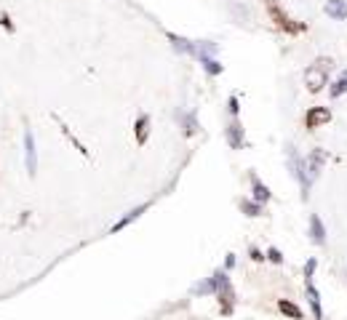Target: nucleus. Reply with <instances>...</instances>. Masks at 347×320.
<instances>
[{
	"instance_id": "obj_12",
	"label": "nucleus",
	"mask_w": 347,
	"mask_h": 320,
	"mask_svg": "<svg viewBox=\"0 0 347 320\" xmlns=\"http://www.w3.org/2000/svg\"><path fill=\"white\" fill-rule=\"evenodd\" d=\"M254 198H257V203L270 198V189H267L265 184H259V179H254Z\"/></svg>"
},
{
	"instance_id": "obj_1",
	"label": "nucleus",
	"mask_w": 347,
	"mask_h": 320,
	"mask_svg": "<svg viewBox=\"0 0 347 320\" xmlns=\"http://www.w3.org/2000/svg\"><path fill=\"white\" fill-rule=\"evenodd\" d=\"M329 70H331V59H318V62L305 72V83H307V91H310V94L323 91V86L329 83Z\"/></svg>"
},
{
	"instance_id": "obj_17",
	"label": "nucleus",
	"mask_w": 347,
	"mask_h": 320,
	"mask_svg": "<svg viewBox=\"0 0 347 320\" xmlns=\"http://www.w3.org/2000/svg\"><path fill=\"white\" fill-rule=\"evenodd\" d=\"M270 259H272V262H280V253H278V248H270Z\"/></svg>"
},
{
	"instance_id": "obj_10",
	"label": "nucleus",
	"mask_w": 347,
	"mask_h": 320,
	"mask_svg": "<svg viewBox=\"0 0 347 320\" xmlns=\"http://www.w3.org/2000/svg\"><path fill=\"white\" fill-rule=\"evenodd\" d=\"M307 299H310V304H312V315L320 320V318H323V312H320V299H318V291L312 288L310 283H307Z\"/></svg>"
},
{
	"instance_id": "obj_4",
	"label": "nucleus",
	"mask_w": 347,
	"mask_h": 320,
	"mask_svg": "<svg viewBox=\"0 0 347 320\" xmlns=\"http://www.w3.org/2000/svg\"><path fill=\"white\" fill-rule=\"evenodd\" d=\"M24 152H27V171H30V176H35V171H38V155H35V136H32V131L24 134Z\"/></svg>"
},
{
	"instance_id": "obj_16",
	"label": "nucleus",
	"mask_w": 347,
	"mask_h": 320,
	"mask_svg": "<svg viewBox=\"0 0 347 320\" xmlns=\"http://www.w3.org/2000/svg\"><path fill=\"white\" fill-rule=\"evenodd\" d=\"M0 27H3V30H8V32H14V24H11V19L5 16V14H0Z\"/></svg>"
},
{
	"instance_id": "obj_3",
	"label": "nucleus",
	"mask_w": 347,
	"mask_h": 320,
	"mask_svg": "<svg viewBox=\"0 0 347 320\" xmlns=\"http://www.w3.org/2000/svg\"><path fill=\"white\" fill-rule=\"evenodd\" d=\"M331 120V112L326 107H312V109H307V115H305V126L310 128H320L323 123H329Z\"/></svg>"
},
{
	"instance_id": "obj_18",
	"label": "nucleus",
	"mask_w": 347,
	"mask_h": 320,
	"mask_svg": "<svg viewBox=\"0 0 347 320\" xmlns=\"http://www.w3.org/2000/svg\"><path fill=\"white\" fill-rule=\"evenodd\" d=\"M230 112L235 115V112H238V99H235V96H232V99H230Z\"/></svg>"
},
{
	"instance_id": "obj_14",
	"label": "nucleus",
	"mask_w": 347,
	"mask_h": 320,
	"mask_svg": "<svg viewBox=\"0 0 347 320\" xmlns=\"http://www.w3.org/2000/svg\"><path fill=\"white\" fill-rule=\"evenodd\" d=\"M240 206H243V211L248 213V216H259V206L257 203H248L246 200V203H240Z\"/></svg>"
},
{
	"instance_id": "obj_6",
	"label": "nucleus",
	"mask_w": 347,
	"mask_h": 320,
	"mask_svg": "<svg viewBox=\"0 0 347 320\" xmlns=\"http://www.w3.org/2000/svg\"><path fill=\"white\" fill-rule=\"evenodd\" d=\"M310 232H312V240H315L318 246L326 243V230H323V224H320L318 216H310Z\"/></svg>"
},
{
	"instance_id": "obj_15",
	"label": "nucleus",
	"mask_w": 347,
	"mask_h": 320,
	"mask_svg": "<svg viewBox=\"0 0 347 320\" xmlns=\"http://www.w3.org/2000/svg\"><path fill=\"white\" fill-rule=\"evenodd\" d=\"M203 64H206V70H208V72H211V75H217V72H219V70H222V67H219V64H217V62H214V59H203Z\"/></svg>"
},
{
	"instance_id": "obj_2",
	"label": "nucleus",
	"mask_w": 347,
	"mask_h": 320,
	"mask_svg": "<svg viewBox=\"0 0 347 320\" xmlns=\"http://www.w3.org/2000/svg\"><path fill=\"white\" fill-rule=\"evenodd\" d=\"M265 3H267V8H270V16L275 19V24H278L280 30H289V32H299V30H302V24H291V19L278 8L275 0H265Z\"/></svg>"
},
{
	"instance_id": "obj_8",
	"label": "nucleus",
	"mask_w": 347,
	"mask_h": 320,
	"mask_svg": "<svg viewBox=\"0 0 347 320\" xmlns=\"http://www.w3.org/2000/svg\"><path fill=\"white\" fill-rule=\"evenodd\" d=\"M240 131H243V128L238 126V123H232L230 128H227V139H230V144L238 149V147H243V136H240Z\"/></svg>"
},
{
	"instance_id": "obj_7",
	"label": "nucleus",
	"mask_w": 347,
	"mask_h": 320,
	"mask_svg": "<svg viewBox=\"0 0 347 320\" xmlns=\"http://www.w3.org/2000/svg\"><path fill=\"white\" fill-rule=\"evenodd\" d=\"M278 307H280V312H286L289 318H294V320H302V310H299V307L294 304V302H289V299H280Z\"/></svg>"
},
{
	"instance_id": "obj_5",
	"label": "nucleus",
	"mask_w": 347,
	"mask_h": 320,
	"mask_svg": "<svg viewBox=\"0 0 347 320\" xmlns=\"http://www.w3.org/2000/svg\"><path fill=\"white\" fill-rule=\"evenodd\" d=\"M326 14L342 22V19H347V3L345 0H329V3H326Z\"/></svg>"
},
{
	"instance_id": "obj_11",
	"label": "nucleus",
	"mask_w": 347,
	"mask_h": 320,
	"mask_svg": "<svg viewBox=\"0 0 347 320\" xmlns=\"http://www.w3.org/2000/svg\"><path fill=\"white\" fill-rule=\"evenodd\" d=\"M145 208H147V206H139V208H134V211H131V213H128V216H123V219H120V221H117V224L113 227V232H117V230H123V227H126V224H128V221H134V219H136V216H139V213H142V211H145Z\"/></svg>"
},
{
	"instance_id": "obj_9",
	"label": "nucleus",
	"mask_w": 347,
	"mask_h": 320,
	"mask_svg": "<svg viewBox=\"0 0 347 320\" xmlns=\"http://www.w3.org/2000/svg\"><path fill=\"white\" fill-rule=\"evenodd\" d=\"M147 131H150V117L142 115L139 120H136V139H139V144L147 142Z\"/></svg>"
},
{
	"instance_id": "obj_13",
	"label": "nucleus",
	"mask_w": 347,
	"mask_h": 320,
	"mask_svg": "<svg viewBox=\"0 0 347 320\" xmlns=\"http://www.w3.org/2000/svg\"><path fill=\"white\" fill-rule=\"evenodd\" d=\"M345 91H347V72H345V77H342V80H339V83H334V88H331V96H334V99H337V96H342Z\"/></svg>"
}]
</instances>
